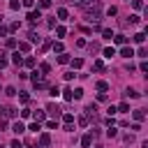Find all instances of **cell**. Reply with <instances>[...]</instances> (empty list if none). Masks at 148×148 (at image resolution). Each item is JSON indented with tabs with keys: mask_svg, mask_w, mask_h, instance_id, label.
I'll return each mask as SVG.
<instances>
[{
	"mask_svg": "<svg viewBox=\"0 0 148 148\" xmlns=\"http://www.w3.org/2000/svg\"><path fill=\"white\" fill-rule=\"evenodd\" d=\"M62 120H65V125H72L74 123V116L72 113H62Z\"/></svg>",
	"mask_w": 148,
	"mask_h": 148,
	"instance_id": "17",
	"label": "cell"
},
{
	"mask_svg": "<svg viewBox=\"0 0 148 148\" xmlns=\"http://www.w3.org/2000/svg\"><path fill=\"white\" fill-rule=\"evenodd\" d=\"M58 62H60V65L69 62V56H67V53H60V56H58Z\"/></svg>",
	"mask_w": 148,
	"mask_h": 148,
	"instance_id": "18",
	"label": "cell"
},
{
	"mask_svg": "<svg viewBox=\"0 0 148 148\" xmlns=\"http://www.w3.org/2000/svg\"><path fill=\"white\" fill-rule=\"evenodd\" d=\"M5 92H7L9 97H14V95H16V88H14V86H7V90H5Z\"/></svg>",
	"mask_w": 148,
	"mask_h": 148,
	"instance_id": "30",
	"label": "cell"
},
{
	"mask_svg": "<svg viewBox=\"0 0 148 148\" xmlns=\"http://www.w3.org/2000/svg\"><path fill=\"white\" fill-rule=\"evenodd\" d=\"M49 141H51L49 134H42V136H39V146H42V148H49Z\"/></svg>",
	"mask_w": 148,
	"mask_h": 148,
	"instance_id": "6",
	"label": "cell"
},
{
	"mask_svg": "<svg viewBox=\"0 0 148 148\" xmlns=\"http://www.w3.org/2000/svg\"><path fill=\"white\" fill-rule=\"evenodd\" d=\"M65 32H67V30H65L62 25H58V28H56V35H58V37H65Z\"/></svg>",
	"mask_w": 148,
	"mask_h": 148,
	"instance_id": "27",
	"label": "cell"
},
{
	"mask_svg": "<svg viewBox=\"0 0 148 148\" xmlns=\"http://www.w3.org/2000/svg\"><path fill=\"white\" fill-rule=\"evenodd\" d=\"M12 148H23V143H21L18 139H14V141H12Z\"/></svg>",
	"mask_w": 148,
	"mask_h": 148,
	"instance_id": "37",
	"label": "cell"
},
{
	"mask_svg": "<svg viewBox=\"0 0 148 148\" xmlns=\"http://www.w3.org/2000/svg\"><path fill=\"white\" fill-rule=\"evenodd\" d=\"M12 62H14V65H18V67H21V65H23V58H21V56H18V51H16V53H14V56H12Z\"/></svg>",
	"mask_w": 148,
	"mask_h": 148,
	"instance_id": "9",
	"label": "cell"
},
{
	"mask_svg": "<svg viewBox=\"0 0 148 148\" xmlns=\"http://www.w3.org/2000/svg\"><path fill=\"white\" fill-rule=\"evenodd\" d=\"M46 127H49V130H56V127H58V120H49Z\"/></svg>",
	"mask_w": 148,
	"mask_h": 148,
	"instance_id": "35",
	"label": "cell"
},
{
	"mask_svg": "<svg viewBox=\"0 0 148 148\" xmlns=\"http://www.w3.org/2000/svg\"><path fill=\"white\" fill-rule=\"evenodd\" d=\"M5 32H7V28H0V37H2V35H5Z\"/></svg>",
	"mask_w": 148,
	"mask_h": 148,
	"instance_id": "43",
	"label": "cell"
},
{
	"mask_svg": "<svg viewBox=\"0 0 148 148\" xmlns=\"http://www.w3.org/2000/svg\"><path fill=\"white\" fill-rule=\"evenodd\" d=\"M49 5H51V0H39V7H42V9H46Z\"/></svg>",
	"mask_w": 148,
	"mask_h": 148,
	"instance_id": "36",
	"label": "cell"
},
{
	"mask_svg": "<svg viewBox=\"0 0 148 148\" xmlns=\"http://www.w3.org/2000/svg\"><path fill=\"white\" fill-rule=\"evenodd\" d=\"M81 65H83V60H81V58H74V60H72V67H74V69H79Z\"/></svg>",
	"mask_w": 148,
	"mask_h": 148,
	"instance_id": "24",
	"label": "cell"
},
{
	"mask_svg": "<svg viewBox=\"0 0 148 148\" xmlns=\"http://www.w3.org/2000/svg\"><path fill=\"white\" fill-rule=\"evenodd\" d=\"M113 56H116V49H113V46L104 49V58H113Z\"/></svg>",
	"mask_w": 148,
	"mask_h": 148,
	"instance_id": "15",
	"label": "cell"
},
{
	"mask_svg": "<svg viewBox=\"0 0 148 148\" xmlns=\"http://www.w3.org/2000/svg\"><path fill=\"white\" fill-rule=\"evenodd\" d=\"M39 18H42V12H39V9H35V12L28 14V21H30V23H37Z\"/></svg>",
	"mask_w": 148,
	"mask_h": 148,
	"instance_id": "3",
	"label": "cell"
},
{
	"mask_svg": "<svg viewBox=\"0 0 148 148\" xmlns=\"http://www.w3.org/2000/svg\"><path fill=\"white\" fill-rule=\"evenodd\" d=\"M81 97H83V90H81V88L72 90V99H81Z\"/></svg>",
	"mask_w": 148,
	"mask_h": 148,
	"instance_id": "16",
	"label": "cell"
},
{
	"mask_svg": "<svg viewBox=\"0 0 148 148\" xmlns=\"http://www.w3.org/2000/svg\"><path fill=\"white\" fill-rule=\"evenodd\" d=\"M132 113H134V120H136V123H141V120L146 118V113H143V109H134Z\"/></svg>",
	"mask_w": 148,
	"mask_h": 148,
	"instance_id": "5",
	"label": "cell"
},
{
	"mask_svg": "<svg viewBox=\"0 0 148 148\" xmlns=\"http://www.w3.org/2000/svg\"><path fill=\"white\" fill-rule=\"evenodd\" d=\"M18 51H21V53L30 51V44H28V42H18Z\"/></svg>",
	"mask_w": 148,
	"mask_h": 148,
	"instance_id": "14",
	"label": "cell"
},
{
	"mask_svg": "<svg viewBox=\"0 0 148 148\" xmlns=\"http://www.w3.org/2000/svg\"><path fill=\"white\" fill-rule=\"evenodd\" d=\"M97 90H99V92H106V90H109V83H106V81H97Z\"/></svg>",
	"mask_w": 148,
	"mask_h": 148,
	"instance_id": "11",
	"label": "cell"
},
{
	"mask_svg": "<svg viewBox=\"0 0 148 148\" xmlns=\"http://www.w3.org/2000/svg\"><path fill=\"white\" fill-rule=\"evenodd\" d=\"M102 35H104V39H113V32L106 28V30H102Z\"/></svg>",
	"mask_w": 148,
	"mask_h": 148,
	"instance_id": "28",
	"label": "cell"
},
{
	"mask_svg": "<svg viewBox=\"0 0 148 148\" xmlns=\"http://www.w3.org/2000/svg\"><path fill=\"white\" fill-rule=\"evenodd\" d=\"M18 99H21V102L25 104V102H28V92H21V95H18Z\"/></svg>",
	"mask_w": 148,
	"mask_h": 148,
	"instance_id": "40",
	"label": "cell"
},
{
	"mask_svg": "<svg viewBox=\"0 0 148 148\" xmlns=\"http://www.w3.org/2000/svg\"><path fill=\"white\" fill-rule=\"evenodd\" d=\"M125 97H132V99H136V97H139V92H136L134 88H127V90H125Z\"/></svg>",
	"mask_w": 148,
	"mask_h": 148,
	"instance_id": "12",
	"label": "cell"
},
{
	"mask_svg": "<svg viewBox=\"0 0 148 148\" xmlns=\"http://www.w3.org/2000/svg\"><path fill=\"white\" fill-rule=\"evenodd\" d=\"M46 111H49V113H51V116H56V118H58V116H60V111H62V109H60V106H58V104H53V102H51V104H49V106H46Z\"/></svg>",
	"mask_w": 148,
	"mask_h": 148,
	"instance_id": "1",
	"label": "cell"
},
{
	"mask_svg": "<svg viewBox=\"0 0 148 148\" xmlns=\"http://www.w3.org/2000/svg\"><path fill=\"white\" fill-rule=\"evenodd\" d=\"M132 39H134V44H143V39H146V35H143V32H136V35H134Z\"/></svg>",
	"mask_w": 148,
	"mask_h": 148,
	"instance_id": "8",
	"label": "cell"
},
{
	"mask_svg": "<svg viewBox=\"0 0 148 148\" xmlns=\"http://www.w3.org/2000/svg\"><path fill=\"white\" fill-rule=\"evenodd\" d=\"M12 132H14V134H23V132H25V125H23L21 120H16V123L12 125Z\"/></svg>",
	"mask_w": 148,
	"mask_h": 148,
	"instance_id": "2",
	"label": "cell"
},
{
	"mask_svg": "<svg viewBox=\"0 0 148 148\" xmlns=\"http://www.w3.org/2000/svg\"><path fill=\"white\" fill-rule=\"evenodd\" d=\"M120 56H123V58H132V56H134V49H132V46H123V49H120Z\"/></svg>",
	"mask_w": 148,
	"mask_h": 148,
	"instance_id": "4",
	"label": "cell"
},
{
	"mask_svg": "<svg viewBox=\"0 0 148 148\" xmlns=\"http://www.w3.org/2000/svg\"><path fill=\"white\" fill-rule=\"evenodd\" d=\"M113 42H116V44H125L127 37H125V35H113Z\"/></svg>",
	"mask_w": 148,
	"mask_h": 148,
	"instance_id": "13",
	"label": "cell"
},
{
	"mask_svg": "<svg viewBox=\"0 0 148 148\" xmlns=\"http://www.w3.org/2000/svg\"><path fill=\"white\" fill-rule=\"evenodd\" d=\"M92 69L102 72V69H104V62H102V60H95V62H92Z\"/></svg>",
	"mask_w": 148,
	"mask_h": 148,
	"instance_id": "19",
	"label": "cell"
},
{
	"mask_svg": "<svg viewBox=\"0 0 148 148\" xmlns=\"http://www.w3.org/2000/svg\"><path fill=\"white\" fill-rule=\"evenodd\" d=\"M116 12H118L116 7H109V9H106V14H109V16H116Z\"/></svg>",
	"mask_w": 148,
	"mask_h": 148,
	"instance_id": "38",
	"label": "cell"
},
{
	"mask_svg": "<svg viewBox=\"0 0 148 148\" xmlns=\"http://www.w3.org/2000/svg\"><path fill=\"white\" fill-rule=\"evenodd\" d=\"M62 97H65V99H72V88H65V90H62Z\"/></svg>",
	"mask_w": 148,
	"mask_h": 148,
	"instance_id": "31",
	"label": "cell"
},
{
	"mask_svg": "<svg viewBox=\"0 0 148 148\" xmlns=\"http://www.w3.org/2000/svg\"><path fill=\"white\" fill-rule=\"evenodd\" d=\"M23 65H25V67H35V58H25Z\"/></svg>",
	"mask_w": 148,
	"mask_h": 148,
	"instance_id": "29",
	"label": "cell"
},
{
	"mask_svg": "<svg viewBox=\"0 0 148 148\" xmlns=\"http://www.w3.org/2000/svg\"><path fill=\"white\" fill-rule=\"evenodd\" d=\"M106 136H111V139H113V136H118V130H116V127L111 125V127L106 130Z\"/></svg>",
	"mask_w": 148,
	"mask_h": 148,
	"instance_id": "22",
	"label": "cell"
},
{
	"mask_svg": "<svg viewBox=\"0 0 148 148\" xmlns=\"http://www.w3.org/2000/svg\"><path fill=\"white\" fill-rule=\"evenodd\" d=\"M58 18H67V9H65V7L58 9Z\"/></svg>",
	"mask_w": 148,
	"mask_h": 148,
	"instance_id": "26",
	"label": "cell"
},
{
	"mask_svg": "<svg viewBox=\"0 0 148 148\" xmlns=\"http://www.w3.org/2000/svg\"><path fill=\"white\" fill-rule=\"evenodd\" d=\"M62 49H65V46H62V42H53V51H58V53H62Z\"/></svg>",
	"mask_w": 148,
	"mask_h": 148,
	"instance_id": "23",
	"label": "cell"
},
{
	"mask_svg": "<svg viewBox=\"0 0 148 148\" xmlns=\"http://www.w3.org/2000/svg\"><path fill=\"white\" fill-rule=\"evenodd\" d=\"M116 111H123V113H127V111H130V104H127V102H123L120 106H116Z\"/></svg>",
	"mask_w": 148,
	"mask_h": 148,
	"instance_id": "20",
	"label": "cell"
},
{
	"mask_svg": "<svg viewBox=\"0 0 148 148\" xmlns=\"http://www.w3.org/2000/svg\"><path fill=\"white\" fill-rule=\"evenodd\" d=\"M90 143H92V134H86V136L81 139V146H83V148H88Z\"/></svg>",
	"mask_w": 148,
	"mask_h": 148,
	"instance_id": "7",
	"label": "cell"
},
{
	"mask_svg": "<svg viewBox=\"0 0 148 148\" xmlns=\"http://www.w3.org/2000/svg\"><path fill=\"white\" fill-rule=\"evenodd\" d=\"M132 7H134V9H143V2H141V0H132Z\"/></svg>",
	"mask_w": 148,
	"mask_h": 148,
	"instance_id": "33",
	"label": "cell"
},
{
	"mask_svg": "<svg viewBox=\"0 0 148 148\" xmlns=\"http://www.w3.org/2000/svg\"><path fill=\"white\" fill-rule=\"evenodd\" d=\"M14 113H16V109H14V106H7V109H5V116H7V118H12Z\"/></svg>",
	"mask_w": 148,
	"mask_h": 148,
	"instance_id": "25",
	"label": "cell"
},
{
	"mask_svg": "<svg viewBox=\"0 0 148 148\" xmlns=\"http://www.w3.org/2000/svg\"><path fill=\"white\" fill-rule=\"evenodd\" d=\"M139 69H141V72H148V62H146V60H143V62H141V65H139Z\"/></svg>",
	"mask_w": 148,
	"mask_h": 148,
	"instance_id": "39",
	"label": "cell"
},
{
	"mask_svg": "<svg viewBox=\"0 0 148 148\" xmlns=\"http://www.w3.org/2000/svg\"><path fill=\"white\" fill-rule=\"evenodd\" d=\"M5 65H7V58H5V56H0V67H5Z\"/></svg>",
	"mask_w": 148,
	"mask_h": 148,
	"instance_id": "42",
	"label": "cell"
},
{
	"mask_svg": "<svg viewBox=\"0 0 148 148\" xmlns=\"http://www.w3.org/2000/svg\"><path fill=\"white\" fill-rule=\"evenodd\" d=\"M28 39H30V42H39V37H37V35H35V32H32V30H30V32H28Z\"/></svg>",
	"mask_w": 148,
	"mask_h": 148,
	"instance_id": "34",
	"label": "cell"
},
{
	"mask_svg": "<svg viewBox=\"0 0 148 148\" xmlns=\"http://www.w3.org/2000/svg\"><path fill=\"white\" fill-rule=\"evenodd\" d=\"M76 2H81V5H86V2H88V0H76Z\"/></svg>",
	"mask_w": 148,
	"mask_h": 148,
	"instance_id": "44",
	"label": "cell"
},
{
	"mask_svg": "<svg viewBox=\"0 0 148 148\" xmlns=\"http://www.w3.org/2000/svg\"><path fill=\"white\" fill-rule=\"evenodd\" d=\"M79 123H81V125H88V123H90V118L83 113V116H79Z\"/></svg>",
	"mask_w": 148,
	"mask_h": 148,
	"instance_id": "32",
	"label": "cell"
},
{
	"mask_svg": "<svg viewBox=\"0 0 148 148\" xmlns=\"http://www.w3.org/2000/svg\"><path fill=\"white\" fill-rule=\"evenodd\" d=\"M32 116H35V123H42L44 120V111H35Z\"/></svg>",
	"mask_w": 148,
	"mask_h": 148,
	"instance_id": "21",
	"label": "cell"
},
{
	"mask_svg": "<svg viewBox=\"0 0 148 148\" xmlns=\"http://www.w3.org/2000/svg\"><path fill=\"white\" fill-rule=\"evenodd\" d=\"M49 72H51V65L49 62H42L39 65V74H49Z\"/></svg>",
	"mask_w": 148,
	"mask_h": 148,
	"instance_id": "10",
	"label": "cell"
},
{
	"mask_svg": "<svg viewBox=\"0 0 148 148\" xmlns=\"http://www.w3.org/2000/svg\"><path fill=\"white\" fill-rule=\"evenodd\" d=\"M21 5L23 7H32V0H21Z\"/></svg>",
	"mask_w": 148,
	"mask_h": 148,
	"instance_id": "41",
	"label": "cell"
},
{
	"mask_svg": "<svg viewBox=\"0 0 148 148\" xmlns=\"http://www.w3.org/2000/svg\"><path fill=\"white\" fill-rule=\"evenodd\" d=\"M97 148H99V146H97Z\"/></svg>",
	"mask_w": 148,
	"mask_h": 148,
	"instance_id": "45",
	"label": "cell"
}]
</instances>
